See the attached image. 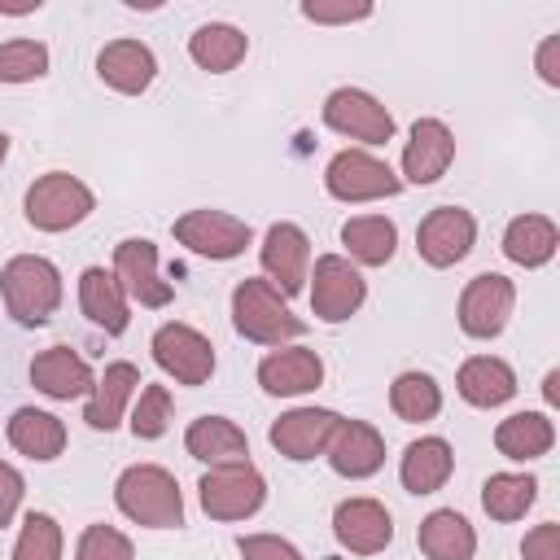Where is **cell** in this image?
I'll use <instances>...</instances> for the list:
<instances>
[{
	"instance_id": "obj_1",
	"label": "cell",
	"mask_w": 560,
	"mask_h": 560,
	"mask_svg": "<svg viewBox=\"0 0 560 560\" xmlns=\"http://www.w3.org/2000/svg\"><path fill=\"white\" fill-rule=\"evenodd\" d=\"M232 324L254 346H289L306 332V319L289 311V298L267 276H245L232 289Z\"/></svg>"
},
{
	"instance_id": "obj_2",
	"label": "cell",
	"mask_w": 560,
	"mask_h": 560,
	"mask_svg": "<svg viewBox=\"0 0 560 560\" xmlns=\"http://www.w3.org/2000/svg\"><path fill=\"white\" fill-rule=\"evenodd\" d=\"M114 503L131 525L144 529H179L184 525V494L175 472L162 464H131L114 481Z\"/></svg>"
},
{
	"instance_id": "obj_3",
	"label": "cell",
	"mask_w": 560,
	"mask_h": 560,
	"mask_svg": "<svg viewBox=\"0 0 560 560\" xmlns=\"http://www.w3.org/2000/svg\"><path fill=\"white\" fill-rule=\"evenodd\" d=\"M0 293H4V311L26 324V328H39L57 315L61 306V271L52 258L44 254H13L4 267H0Z\"/></svg>"
},
{
	"instance_id": "obj_4",
	"label": "cell",
	"mask_w": 560,
	"mask_h": 560,
	"mask_svg": "<svg viewBox=\"0 0 560 560\" xmlns=\"http://www.w3.org/2000/svg\"><path fill=\"white\" fill-rule=\"evenodd\" d=\"M22 210L35 232H70L96 210V192L70 171H48L26 188Z\"/></svg>"
},
{
	"instance_id": "obj_5",
	"label": "cell",
	"mask_w": 560,
	"mask_h": 560,
	"mask_svg": "<svg viewBox=\"0 0 560 560\" xmlns=\"http://www.w3.org/2000/svg\"><path fill=\"white\" fill-rule=\"evenodd\" d=\"M324 188H328V197H337L346 206H363V201L398 197L402 192V179L372 149H341L324 166Z\"/></svg>"
},
{
	"instance_id": "obj_6",
	"label": "cell",
	"mask_w": 560,
	"mask_h": 560,
	"mask_svg": "<svg viewBox=\"0 0 560 560\" xmlns=\"http://www.w3.org/2000/svg\"><path fill=\"white\" fill-rule=\"evenodd\" d=\"M197 499H201V512L210 521H249L267 503V477L249 459L206 468L197 481Z\"/></svg>"
},
{
	"instance_id": "obj_7",
	"label": "cell",
	"mask_w": 560,
	"mask_h": 560,
	"mask_svg": "<svg viewBox=\"0 0 560 560\" xmlns=\"http://www.w3.org/2000/svg\"><path fill=\"white\" fill-rule=\"evenodd\" d=\"M306 293H311V315L319 324H341L350 315H359V306L368 302V280L363 271L346 258V254H319L311 262L306 276Z\"/></svg>"
},
{
	"instance_id": "obj_8",
	"label": "cell",
	"mask_w": 560,
	"mask_h": 560,
	"mask_svg": "<svg viewBox=\"0 0 560 560\" xmlns=\"http://www.w3.org/2000/svg\"><path fill=\"white\" fill-rule=\"evenodd\" d=\"M324 127L354 140V149H376L394 140V114L385 109L381 96L363 88H332L324 96Z\"/></svg>"
},
{
	"instance_id": "obj_9",
	"label": "cell",
	"mask_w": 560,
	"mask_h": 560,
	"mask_svg": "<svg viewBox=\"0 0 560 560\" xmlns=\"http://www.w3.org/2000/svg\"><path fill=\"white\" fill-rule=\"evenodd\" d=\"M171 236H175L188 254L210 258V262L241 258L245 245L254 241V232H249L245 219H236V214H228V210H210V206H201V210H184V214L171 223Z\"/></svg>"
},
{
	"instance_id": "obj_10",
	"label": "cell",
	"mask_w": 560,
	"mask_h": 560,
	"mask_svg": "<svg viewBox=\"0 0 560 560\" xmlns=\"http://www.w3.org/2000/svg\"><path fill=\"white\" fill-rule=\"evenodd\" d=\"M512 306H516V284L503 271H481V276H472L464 284L459 306H455V319H459L464 337L490 341V337H499L508 328Z\"/></svg>"
},
{
	"instance_id": "obj_11",
	"label": "cell",
	"mask_w": 560,
	"mask_h": 560,
	"mask_svg": "<svg viewBox=\"0 0 560 560\" xmlns=\"http://www.w3.org/2000/svg\"><path fill=\"white\" fill-rule=\"evenodd\" d=\"M153 363L175 381V385H206L214 376V346L206 332H197L192 324H162L149 341Z\"/></svg>"
},
{
	"instance_id": "obj_12",
	"label": "cell",
	"mask_w": 560,
	"mask_h": 560,
	"mask_svg": "<svg viewBox=\"0 0 560 560\" xmlns=\"http://www.w3.org/2000/svg\"><path fill=\"white\" fill-rule=\"evenodd\" d=\"M114 276L127 293V302H140L144 311H162L175 302V284L162 280L158 245L149 236H127L114 245Z\"/></svg>"
},
{
	"instance_id": "obj_13",
	"label": "cell",
	"mask_w": 560,
	"mask_h": 560,
	"mask_svg": "<svg viewBox=\"0 0 560 560\" xmlns=\"http://www.w3.org/2000/svg\"><path fill=\"white\" fill-rule=\"evenodd\" d=\"M472 241H477V219L464 206H433L416 228V254L438 271L464 262Z\"/></svg>"
},
{
	"instance_id": "obj_14",
	"label": "cell",
	"mask_w": 560,
	"mask_h": 560,
	"mask_svg": "<svg viewBox=\"0 0 560 560\" xmlns=\"http://www.w3.org/2000/svg\"><path fill=\"white\" fill-rule=\"evenodd\" d=\"M258 262H262L267 280H271L284 298L302 293V289H306V276H311V241H306V232H302L298 223H289V219L271 223V228L262 232Z\"/></svg>"
},
{
	"instance_id": "obj_15",
	"label": "cell",
	"mask_w": 560,
	"mask_h": 560,
	"mask_svg": "<svg viewBox=\"0 0 560 560\" xmlns=\"http://www.w3.org/2000/svg\"><path fill=\"white\" fill-rule=\"evenodd\" d=\"M332 538L350 556H376L394 542V516L381 499H368V494L341 499L332 508Z\"/></svg>"
},
{
	"instance_id": "obj_16",
	"label": "cell",
	"mask_w": 560,
	"mask_h": 560,
	"mask_svg": "<svg viewBox=\"0 0 560 560\" xmlns=\"http://www.w3.org/2000/svg\"><path fill=\"white\" fill-rule=\"evenodd\" d=\"M337 424H341V416H337L332 407H293V411H284V416L267 429V442H271L284 459L306 464V459H315V455L328 451V438L337 433Z\"/></svg>"
},
{
	"instance_id": "obj_17",
	"label": "cell",
	"mask_w": 560,
	"mask_h": 560,
	"mask_svg": "<svg viewBox=\"0 0 560 560\" xmlns=\"http://www.w3.org/2000/svg\"><path fill=\"white\" fill-rule=\"evenodd\" d=\"M455 162V131L442 118H416L402 144V184H438Z\"/></svg>"
},
{
	"instance_id": "obj_18",
	"label": "cell",
	"mask_w": 560,
	"mask_h": 560,
	"mask_svg": "<svg viewBox=\"0 0 560 560\" xmlns=\"http://www.w3.org/2000/svg\"><path fill=\"white\" fill-rule=\"evenodd\" d=\"M258 385L271 398H302L324 385V359L311 346H276L258 363Z\"/></svg>"
},
{
	"instance_id": "obj_19",
	"label": "cell",
	"mask_w": 560,
	"mask_h": 560,
	"mask_svg": "<svg viewBox=\"0 0 560 560\" xmlns=\"http://www.w3.org/2000/svg\"><path fill=\"white\" fill-rule=\"evenodd\" d=\"M324 459L332 464L337 477L363 481V477L381 472V464H385V438H381L376 424H368V420H346V416H341L337 433L328 438Z\"/></svg>"
},
{
	"instance_id": "obj_20",
	"label": "cell",
	"mask_w": 560,
	"mask_h": 560,
	"mask_svg": "<svg viewBox=\"0 0 560 560\" xmlns=\"http://www.w3.org/2000/svg\"><path fill=\"white\" fill-rule=\"evenodd\" d=\"M140 368L136 363H127V359H114V363H105V372L96 376V385H92V394H88V402H83V420L96 429V433H109V429H118L122 424V416L131 411V398L140 394Z\"/></svg>"
},
{
	"instance_id": "obj_21",
	"label": "cell",
	"mask_w": 560,
	"mask_h": 560,
	"mask_svg": "<svg viewBox=\"0 0 560 560\" xmlns=\"http://www.w3.org/2000/svg\"><path fill=\"white\" fill-rule=\"evenodd\" d=\"M31 385L44 394V398H57V402H70V398H88L92 385H96V372L83 354H74L70 346H48L31 359Z\"/></svg>"
},
{
	"instance_id": "obj_22",
	"label": "cell",
	"mask_w": 560,
	"mask_h": 560,
	"mask_svg": "<svg viewBox=\"0 0 560 560\" xmlns=\"http://www.w3.org/2000/svg\"><path fill=\"white\" fill-rule=\"evenodd\" d=\"M96 74L105 88L122 92V96H140L153 88L158 79V57L149 44L140 39H109L101 52H96Z\"/></svg>"
},
{
	"instance_id": "obj_23",
	"label": "cell",
	"mask_w": 560,
	"mask_h": 560,
	"mask_svg": "<svg viewBox=\"0 0 560 560\" xmlns=\"http://www.w3.org/2000/svg\"><path fill=\"white\" fill-rule=\"evenodd\" d=\"M79 306L109 337L127 332V324H131V302H127L114 267H83V276H79Z\"/></svg>"
},
{
	"instance_id": "obj_24",
	"label": "cell",
	"mask_w": 560,
	"mask_h": 560,
	"mask_svg": "<svg viewBox=\"0 0 560 560\" xmlns=\"http://www.w3.org/2000/svg\"><path fill=\"white\" fill-rule=\"evenodd\" d=\"M455 389H459V398H464L468 407L490 411V407H503V402L516 394V372H512V363L499 359V354H472V359L459 363Z\"/></svg>"
},
{
	"instance_id": "obj_25",
	"label": "cell",
	"mask_w": 560,
	"mask_h": 560,
	"mask_svg": "<svg viewBox=\"0 0 560 560\" xmlns=\"http://www.w3.org/2000/svg\"><path fill=\"white\" fill-rule=\"evenodd\" d=\"M184 451L210 468H223V464H245L249 459V438L236 420L228 416H197L184 433Z\"/></svg>"
},
{
	"instance_id": "obj_26",
	"label": "cell",
	"mask_w": 560,
	"mask_h": 560,
	"mask_svg": "<svg viewBox=\"0 0 560 560\" xmlns=\"http://www.w3.org/2000/svg\"><path fill=\"white\" fill-rule=\"evenodd\" d=\"M451 472H455V451L438 433L407 442V451L398 459V481H402L407 494H433L451 481Z\"/></svg>"
},
{
	"instance_id": "obj_27",
	"label": "cell",
	"mask_w": 560,
	"mask_h": 560,
	"mask_svg": "<svg viewBox=\"0 0 560 560\" xmlns=\"http://www.w3.org/2000/svg\"><path fill=\"white\" fill-rule=\"evenodd\" d=\"M551 446H556V424H551L547 411H512L494 429V451L503 459H512V464L542 459Z\"/></svg>"
},
{
	"instance_id": "obj_28",
	"label": "cell",
	"mask_w": 560,
	"mask_h": 560,
	"mask_svg": "<svg viewBox=\"0 0 560 560\" xmlns=\"http://www.w3.org/2000/svg\"><path fill=\"white\" fill-rule=\"evenodd\" d=\"M416 542L429 560H472L477 556V529L468 525L464 512L455 508H433L420 529H416Z\"/></svg>"
},
{
	"instance_id": "obj_29",
	"label": "cell",
	"mask_w": 560,
	"mask_h": 560,
	"mask_svg": "<svg viewBox=\"0 0 560 560\" xmlns=\"http://www.w3.org/2000/svg\"><path fill=\"white\" fill-rule=\"evenodd\" d=\"M9 446L35 464H52L66 451V424L52 411L39 407H18L9 416Z\"/></svg>"
},
{
	"instance_id": "obj_30",
	"label": "cell",
	"mask_w": 560,
	"mask_h": 560,
	"mask_svg": "<svg viewBox=\"0 0 560 560\" xmlns=\"http://www.w3.org/2000/svg\"><path fill=\"white\" fill-rule=\"evenodd\" d=\"M560 249V228L547 219V214H516L508 228H503V254L534 271V267H547Z\"/></svg>"
},
{
	"instance_id": "obj_31",
	"label": "cell",
	"mask_w": 560,
	"mask_h": 560,
	"mask_svg": "<svg viewBox=\"0 0 560 560\" xmlns=\"http://www.w3.org/2000/svg\"><path fill=\"white\" fill-rule=\"evenodd\" d=\"M249 52V35L232 22H206L188 35V57L206 70V74H228L245 61Z\"/></svg>"
},
{
	"instance_id": "obj_32",
	"label": "cell",
	"mask_w": 560,
	"mask_h": 560,
	"mask_svg": "<svg viewBox=\"0 0 560 560\" xmlns=\"http://www.w3.org/2000/svg\"><path fill=\"white\" fill-rule=\"evenodd\" d=\"M341 245L354 267H385L398 249V228L385 214H354L341 223Z\"/></svg>"
},
{
	"instance_id": "obj_33",
	"label": "cell",
	"mask_w": 560,
	"mask_h": 560,
	"mask_svg": "<svg viewBox=\"0 0 560 560\" xmlns=\"http://www.w3.org/2000/svg\"><path fill=\"white\" fill-rule=\"evenodd\" d=\"M538 499V477L534 472H494L481 486V508L490 521H521Z\"/></svg>"
},
{
	"instance_id": "obj_34",
	"label": "cell",
	"mask_w": 560,
	"mask_h": 560,
	"mask_svg": "<svg viewBox=\"0 0 560 560\" xmlns=\"http://www.w3.org/2000/svg\"><path fill=\"white\" fill-rule=\"evenodd\" d=\"M389 407L398 420L407 424H424L442 411V385L429 376V372H398L394 385H389Z\"/></svg>"
},
{
	"instance_id": "obj_35",
	"label": "cell",
	"mask_w": 560,
	"mask_h": 560,
	"mask_svg": "<svg viewBox=\"0 0 560 560\" xmlns=\"http://www.w3.org/2000/svg\"><path fill=\"white\" fill-rule=\"evenodd\" d=\"M61 547H66V538H61L57 516H48V512H26L22 516L13 560H61Z\"/></svg>"
},
{
	"instance_id": "obj_36",
	"label": "cell",
	"mask_w": 560,
	"mask_h": 560,
	"mask_svg": "<svg viewBox=\"0 0 560 560\" xmlns=\"http://www.w3.org/2000/svg\"><path fill=\"white\" fill-rule=\"evenodd\" d=\"M127 420H131L136 438H144V442L162 438L171 429V389L166 385H140V394L131 398Z\"/></svg>"
},
{
	"instance_id": "obj_37",
	"label": "cell",
	"mask_w": 560,
	"mask_h": 560,
	"mask_svg": "<svg viewBox=\"0 0 560 560\" xmlns=\"http://www.w3.org/2000/svg\"><path fill=\"white\" fill-rule=\"evenodd\" d=\"M48 74V44L9 39L0 44V83H35Z\"/></svg>"
},
{
	"instance_id": "obj_38",
	"label": "cell",
	"mask_w": 560,
	"mask_h": 560,
	"mask_svg": "<svg viewBox=\"0 0 560 560\" xmlns=\"http://www.w3.org/2000/svg\"><path fill=\"white\" fill-rule=\"evenodd\" d=\"M74 560H136V547L122 529L114 525H88L79 534V547H74Z\"/></svg>"
},
{
	"instance_id": "obj_39",
	"label": "cell",
	"mask_w": 560,
	"mask_h": 560,
	"mask_svg": "<svg viewBox=\"0 0 560 560\" xmlns=\"http://www.w3.org/2000/svg\"><path fill=\"white\" fill-rule=\"evenodd\" d=\"M298 13L315 26H350V22H368L372 4H324V0H302Z\"/></svg>"
},
{
	"instance_id": "obj_40",
	"label": "cell",
	"mask_w": 560,
	"mask_h": 560,
	"mask_svg": "<svg viewBox=\"0 0 560 560\" xmlns=\"http://www.w3.org/2000/svg\"><path fill=\"white\" fill-rule=\"evenodd\" d=\"M236 551L241 560H306L289 538L280 534H241L236 538Z\"/></svg>"
},
{
	"instance_id": "obj_41",
	"label": "cell",
	"mask_w": 560,
	"mask_h": 560,
	"mask_svg": "<svg viewBox=\"0 0 560 560\" xmlns=\"http://www.w3.org/2000/svg\"><path fill=\"white\" fill-rule=\"evenodd\" d=\"M521 556L525 560H560V525L542 521L521 538Z\"/></svg>"
},
{
	"instance_id": "obj_42",
	"label": "cell",
	"mask_w": 560,
	"mask_h": 560,
	"mask_svg": "<svg viewBox=\"0 0 560 560\" xmlns=\"http://www.w3.org/2000/svg\"><path fill=\"white\" fill-rule=\"evenodd\" d=\"M22 494H26V477L9 459H0V529L13 525V516L22 508Z\"/></svg>"
},
{
	"instance_id": "obj_43",
	"label": "cell",
	"mask_w": 560,
	"mask_h": 560,
	"mask_svg": "<svg viewBox=\"0 0 560 560\" xmlns=\"http://www.w3.org/2000/svg\"><path fill=\"white\" fill-rule=\"evenodd\" d=\"M534 70L547 88H560V35H547L534 52Z\"/></svg>"
},
{
	"instance_id": "obj_44",
	"label": "cell",
	"mask_w": 560,
	"mask_h": 560,
	"mask_svg": "<svg viewBox=\"0 0 560 560\" xmlns=\"http://www.w3.org/2000/svg\"><path fill=\"white\" fill-rule=\"evenodd\" d=\"M542 398H547V407L560 402V368H551V372L542 376Z\"/></svg>"
},
{
	"instance_id": "obj_45",
	"label": "cell",
	"mask_w": 560,
	"mask_h": 560,
	"mask_svg": "<svg viewBox=\"0 0 560 560\" xmlns=\"http://www.w3.org/2000/svg\"><path fill=\"white\" fill-rule=\"evenodd\" d=\"M9 158V131H0V162Z\"/></svg>"
}]
</instances>
